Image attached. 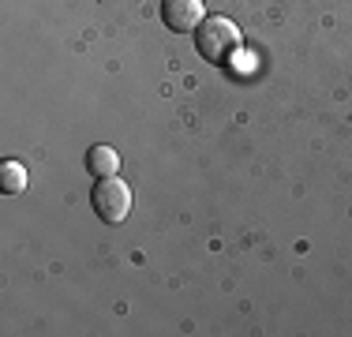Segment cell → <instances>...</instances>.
<instances>
[{
  "instance_id": "2",
  "label": "cell",
  "mask_w": 352,
  "mask_h": 337,
  "mask_svg": "<svg viewBox=\"0 0 352 337\" xmlns=\"http://www.w3.org/2000/svg\"><path fill=\"white\" fill-rule=\"evenodd\" d=\"M90 206H94V214L105 225H120L131 214V188L124 180H116V176H105L90 191Z\"/></svg>"
},
{
  "instance_id": "3",
  "label": "cell",
  "mask_w": 352,
  "mask_h": 337,
  "mask_svg": "<svg viewBox=\"0 0 352 337\" xmlns=\"http://www.w3.org/2000/svg\"><path fill=\"white\" fill-rule=\"evenodd\" d=\"M203 19V0H162V23L173 34H195Z\"/></svg>"
},
{
  "instance_id": "5",
  "label": "cell",
  "mask_w": 352,
  "mask_h": 337,
  "mask_svg": "<svg viewBox=\"0 0 352 337\" xmlns=\"http://www.w3.org/2000/svg\"><path fill=\"white\" fill-rule=\"evenodd\" d=\"M0 191H4V195H23V191H27V168L19 162L0 165Z\"/></svg>"
},
{
  "instance_id": "4",
  "label": "cell",
  "mask_w": 352,
  "mask_h": 337,
  "mask_svg": "<svg viewBox=\"0 0 352 337\" xmlns=\"http://www.w3.org/2000/svg\"><path fill=\"white\" fill-rule=\"evenodd\" d=\"M87 168H90V176H98V180L116 176V168H120V154H116L113 146H105V142H98V146H90V154H87Z\"/></svg>"
},
{
  "instance_id": "1",
  "label": "cell",
  "mask_w": 352,
  "mask_h": 337,
  "mask_svg": "<svg viewBox=\"0 0 352 337\" xmlns=\"http://www.w3.org/2000/svg\"><path fill=\"white\" fill-rule=\"evenodd\" d=\"M195 53L203 56L206 64H229L232 56L240 53V30L232 19L225 15H206L195 30Z\"/></svg>"
}]
</instances>
